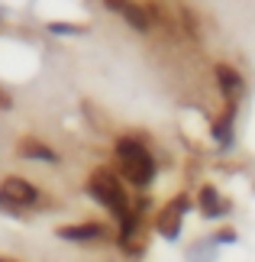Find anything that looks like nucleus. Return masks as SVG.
<instances>
[{
    "label": "nucleus",
    "mask_w": 255,
    "mask_h": 262,
    "mask_svg": "<svg viewBox=\"0 0 255 262\" xmlns=\"http://www.w3.org/2000/svg\"><path fill=\"white\" fill-rule=\"evenodd\" d=\"M117 156H120V165H123V175L132 181V185H149L152 175H155V162L152 156L142 149V143L136 139H117Z\"/></svg>",
    "instance_id": "obj_1"
},
{
    "label": "nucleus",
    "mask_w": 255,
    "mask_h": 262,
    "mask_svg": "<svg viewBox=\"0 0 255 262\" xmlns=\"http://www.w3.org/2000/svg\"><path fill=\"white\" fill-rule=\"evenodd\" d=\"M87 188H90V194H94L107 210H113L117 217H126V214H129V198H126V191H123V185L117 181V175H110L107 168H97V172L90 175Z\"/></svg>",
    "instance_id": "obj_2"
},
{
    "label": "nucleus",
    "mask_w": 255,
    "mask_h": 262,
    "mask_svg": "<svg viewBox=\"0 0 255 262\" xmlns=\"http://www.w3.org/2000/svg\"><path fill=\"white\" fill-rule=\"evenodd\" d=\"M184 210H188V198H175L171 204H165V210L155 217L158 233L168 236V239H175V236H178V227H181V217H184Z\"/></svg>",
    "instance_id": "obj_3"
},
{
    "label": "nucleus",
    "mask_w": 255,
    "mask_h": 262,
    "mask_svg": "<svg viewBox=\"0 0 255 262\" xmlns=\"http://www.w3.org/2000/svg\"><path fill=\"white\" fill-rule=\"evenodd\" d=\"M0 191H4V198L16 201V204H33V201L39 198V191L29 185V181H23V178H7Z\"/></svg>",
    "instance_id": "obj_4"
},
{
    "label": "nucleus",
    "mask_w": 255,
    "mask_h": 262,
    "mask_svg": "<svg viewBox=\"0 0 255 262\" xmlns=\"http://www.w3.org/2000/svg\"><path fill=\"white\" fill-rule=\"evenodd\" d=\"M217 81L223 88V97L229 100H236L239 97V91H242V78L236 75V68H229V65H217Z\"/></svg>",
    "instance_id": "obj_5"
},
{
    "label": "nucleus",
    "mask_w": 255,
    "mask_h": 262,
    "mask_svg": "<svg viewBox=\"0 0 255 262\" xmlns=\"http://www.w3.org/2000/svg\"><path fill=\"white\" fill-rule=\"evenodd\" d=\"M104 230L97 224H81V227H62L58 230V236L62 239H75V243H87V239H97Z\"/></svg>",
    "instance_id": "obj_6"
},
{
    "label": "nucleus",
    "mask_w": 255,
    "mask_h": 262,
    "mask_svg": "<svg viewBox=\"0 0 255 262\" xmlns=\"http://www.w3.org/2000/svg\"><path fill=\"white\" fill-rule=\"evenodd\" d=\"M19 152L29 156V159H42V162H55V152L49 146H42L39 139H23L19 143Z\"/></svg>",
    "instance_id": "obj_7"
},
{
    "label": "nucleus",
    "mask_w": 255,
    "mask_h": 262,
    "mask_svg": "<svg viewBox=\"0 0 255 262\" xmlns=\"http://www.w3.org/2000/svg\"><path fill=\"white\" fill-rule=\"evenodd\" d=\"M200 207H203V214H223V210H226V204H223V201H220V194H217V188H203L200 191Z\"/></svg>",
    "instance_id": "obj_8"
},
{
    "label": "nucleus",
    "mask_w": 255,
    "mask_h": 262,
    "mask_svg": "<svg viewBox=\"0 0 255 262\" xmlns=\"http://www.w3.org/2000/svg\"><path fill=\"white\" fill-rule=\"evenodd\" d=\"M123 16H126V23L129 26H136V29H149V16H146V10H142V7H126L123 10Z\"/></svg>",
    "instance_id": "obj_9"
},
{
    "label": "nucleus",
    "mask_w": 255,
    "mask_h": 262,
    "mask_svg": "<svg viewBox=\"0 0 255 262\" xmlns=\"http://www.w3.org/2000/svg\"><path fill=\"white\" fill-rule=\"evenodd\" d=\"M229 120H233V104L226 107V117H223V120H220V123H217V126H213V133H217V139H220V143H223V146H226V143H229Z\"/></svg>",
    "instance_id": "obj_10"
},
{
    "label": "nucleus",
    "mask_w": 255,
    "mask_h": 262,
    "mask_svg": "<svg viewBox=\"0 0 255 262\" xmlns=\"http://www.w3.org/2000/svg\"><path fill=\"white\" fill-rule=\"evenodd\" d=\"M49 29H52V33H81L78 26H68V23H52Z\"/></svg>",
    "instance_id": "obj_11"
},
{
    "label": "nucleus",
    "mask_w": 255,
    "mask_h": 262,
    "mask_svg": "<svg viewBox=\"0 0 255 262\" xmlns=\"http://www.w3.org/2000/svg\"><path fill=\"white\" fill-rule=\"evenodd\" d=\"M104 4H107V10H120V13H123L129 7V0H104Z\"/></svg>",
    "instance_id": "obj_12"
},
{
    "label": "nucleus",
    "mask_w": 255,
    "mask_h": 262,
    "mask_svg": "<svg viewBox=\"0 0 255 262\" xmlns=\"http://www.w3.org/2000/svg\"><path fill=\"white\" fill-rule=\"evenodd\" d=\"M0 107H10V97L7 94H0Z\"/></svg>",
    "instance_id": "obj_13"
},
{
    "label": "nucleus",
    "mask_w": 255,
    "mask_h": 262,
    "mask_svg": "<svg viewBox=\"0 0 255 262\" xmlns=\"http://www.w3.org/2000/svg\"><path fill=\"white\" fill-rule=\"evenodd\" d=\"M0 262H13V259H0Z\"/></svg>",
    "instance_id": "obj_14"
}]
</instances>
